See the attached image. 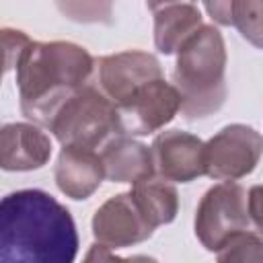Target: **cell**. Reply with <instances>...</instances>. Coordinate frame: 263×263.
Returning <instances> with one entry per match:
<instances>
[{
    "label": "cell",
    "mask_w": 263,
    "mask_h": 263,
    "mask_svg": "<svg viewBox=\"0 0 263 263\" xmlns=\"http://www.w3.org/2000/svg\"><path fill=\"white\" fill-rule=\"evenodd\" d=\"M78 234L72 214L41 189H21L0 203L2 263H72Z\"/></svg>",
    "instance_id": "obj_1"
},
{
    "label": "cell",
    "mask_w": 263,
    "mask_h": 263,
    "mask_svg": "<svg viewBox=\"0 0 263 263\" xmlns=\"http://www.w3.org/2000/svg\"><path fill=\"white\" fill-rule=\"evenodd\" d=\"M95 66L92 55L76 43L29 41L14 64L25 117L47 127L62 103L88 84Z\"/></svg>",
    "instance_id": "obj_2"
},
{
    "label": "cell",
    "mask_w": 263,
    "mask_h": 263,
    "mask_svg": "<svg viewBox=\"0 0 263 263\" xmlns=\"http://www.w3.org/2000/svg\"><path fill=\"white\" fill-rule=\"evenodd\" d=\"M226 47L214 25H201L177 49L173 84L181 92V113L201 119L218 111L226 99Z\"/></svg>",
    "instance_id": "obj_3"
},
{
    "label": "cell",
    "mask_w": 263,
    "mask_h": 263,
    "mask_svg": "<svg viewBox=\"0 0 263 263\" xmlns=\"http://www.w3.org/2000/svg\"><path fill=\"white\" fill-rule=\"evenodd\" d=\"M47 129L62 146L95 150L105 146L111 136L119 134L115 103L101 90V86L88 82L62 103Z\"/></svg>",
    "instance_id": "obj_4"
},
{
    "label": "cell",
    "mask_w": 263,
    "mask_h": 263,
    "mask_svg": "<svg viewBox=\"0 0 263 263\" xmlns=\"http://www.w3.org/2000/svg\"><path fill=\"white\" fill-rule=\"evenodd\" d=\"M242 230H257L249 214V193L234 181L210 187L195 212V236L210 251L218 253L228 238Z\"/></svg>",
    "instance_id": "obj_5"
},
{
    "label": "cell",
    "mask_w": 263,
    "mask_h": 263,
    "mask_svg": "<svg viewBox=\"0 0 263 263\" xmlns=\"http://www.w3.org/2000/svg\"><path fill=\"white\" fill-rule=\"evenodd\" d=\"M117 109V132L125 136H148L164 127L181 111V92L175 84L156 78L140 86Z\"/></svg>",
    "instance_id": "obj_6"
},
{
    "label": "cell",
    "mask_w": 263,
    "mask_h": 263,
    "mask_svg": "<svg viewBox=\"0 0 263 263\" xmlns=\"http://www.w3.org/2000/svg\"><path fill=\"white\" fill-rule=\"evenodd\" d=\"M263 154V136L251 125L232 123L205 142V175L236 181L253 173Z\"/></svg>",
    "instance_id": "obj_7"
},
{
    "label": "cell",
    "mask_w": 263,
    "mask_h": 263,
    "mask_svg": "<svg viewBox=\"0 0 263 263\" xmlns=\"http://www.w3.org/2000/svg\"><path fill=\"white\" fill-rule=\"evenodd\" d=\"M154 226L140 210L136 197L119 193L107 199L92 218V234L107 249H125L150 238Z\"/></svg>",
    "instance_id": "obj_8"
},
{
    "label": "cell",
    "mask_w": 263,
    "mask_h": 263,
    "mask_svg": "<svg viewBox=\"0 0 263 263\" xmlns=\"http://www.w3.org/2000/svg\"><path fill=\"white\" fill-rule=\"evenodd\" d=\"M99 66V86L115 103H123L140 86L162 78L160 62L146 51L129 49L97 60Z\"/></svg>",
    "instance_id": "obj_9"
},
{
    "label": "cell",
    "mask_w": 263,
    "mask_h": 263,
    "mask_svg": "<svg viewBox=\"0 0 263 263\" xmlns=\"http://www.w3.org/2000/svg\"><path fill=\"white\" fill-rule=\"evenodd\" d=\"M156 175L189 183L195 177L205 175V142L181 129H168L154 138L152 146Z\"/></svg>",
    "instance_id": "obj_10"
},
{
    "label": "cell",
    "mask_w": 263,
    "mask_h": 263,
    "mask_svg": "<svg viewBox=\"0 0 263 263\" xmlns=\"http://www.w3.org/2000/svg\"><path fill=\"white\" fill-rule=\"evenodd\" d=\"M148 6L154 14V43L164 55L175 53L203 25L197 0H148Z\"/></svg>",
    "instance_id": "obj_11"
},
{
    "label": "cell",
    "mask_w": 263,
    "mask_h": 263,
    "mask_svg": "<svg viewBox=\"0 0 263 263\" xmlns=\"http://www.w3.org/2000/svg\"><path fill=\"white\" fill-rule=\"evenodd\" d=\"M51 156L49 138L33 123H8L0 132V164L4 171L41 168Z\"/></svg>",
    "instance_id": "obj_12"
},
{
    "label": "cell",
    "mask_w": 263,
    "mask_h": 263,
    "mask_svg": "<svg viewBox=\"0 0 263 263\" xmlns=\"http://www.w3.org/2000/svg\"><path fill=\"white\" fill-rule=\"evenodd\" d=\"M55 183L62 193L72 199L90 197L105 179L101 154L88 148L64 146L55 164Z\"/></svg>",
    "instance_id": "obj_13"
},
{
    "label": "cell",
    "mask_w": 263,
    "mask_h": 263,
    "mask_svg": "<svg viewBox=\"0 0 263 263\" xmlns=\"http://www.w3.org/2000/svg\"><path fill=\"white\" fill-rule=\"evenodd\" d=\"M105 177L115 183H136L154 175L152 150L125 134L113 136L101 150Z\"/></svg>",
    "instance_id": "obj_14"
},
{
    "label": "cell",
    "mask_w": 263,
    "mask_h": 263,
    "mask_svg": "<svg viewBox=\"0 0 263 263\" xmlns=\"http://www.w3.org/2000/svg\"><path fill=\"white\" fill-rule=\"evenodd\" d=\"M132 195L136 197L140 210L154 228L175 220L179 210V197H177V189L168 183V179L160 175L144 177L134 183Z\"/></svg>",
    "instance_id": "obj_15"
},
{
    "label": "cell",
    "mask_w": 263,
    "mask_h": 263,
    "mask_svg": "<svg viewBox=\"0 0 263 263\" xmlns=\"http://www.w3.org/2000/svg\"><path fill=\"white\" fill-rule=\"evenodd\" d=\"M232 25L249 43L263 49V0H232Z\"/></svg>",
    "instance_id": "obj_16"
},
{
    "label": "cell",
    "mask_w": 263,
    "mask_h": 263,
    "mask_svg": "<svg viewBox=\"0 0 263 263\" xmlns=\"http://www.w3.org/2000/svg\"><path fill=\"white\" fill-rule=\"evenodd\" d=\"M216 257L218 261H259L263 259V236L257 230H242L228 238Z\"/></svg>",
    "instance_id": "obj_17"
},
{
    "label": "cell",
    "mask_w": 263,
    "mask_h": 263,
    "mask_svg": "<svg viewBox=\"0 0 263 263\" xmlns=\"http://www.w3.org/2000/svg\"><path fill=\"white\" fill-rule=\"evenodd\" d=\"M115 0H55L60 12L76 23H111Z\"/></svg>",
    "instance_id": "obj_18"
},
{
    "label": "cell",
    "mask_w": 263,
    "mask_h": 263,
    "mask_svg": "<svg viewBox=\"0 0 263 263\" xmlns=\"http://www.w3.org/2000/svg\"><path fill=\"white\" fill-rule=\"evenodd\" d=\"M2 41H4V70H10V68H14L16 60L21 58L23 49L27 47V43L31 39L23 31L4 29L2 31Z\"/></svg>",
    "instance_id": "obj_19"
},
{
    "label": "cell",
    "mask_w": 263,
    "mask_h": 263,
    "mask_svg": "<svg viewBox=\"0 0 263 263\" xmlns=\"http://www.w3.org/2000/svg\"><path fill=\"white\" fill-rule=\"evenodd\" d=\"M249 214L257 232L263 236V185H255L249 189Z\"/></svg>",
    "instance_id": "obj_20"
},
{
    "label": "cell",
    "mask_w": 263,
    "mask_h": 263,
    "mask_svg": "<svg viewBox=\"0 0 263 263\" xmlns=\"http://www.w3.org/2000/svg\"><path fill=\"white\" fill-rule=\"evenodd\" d=\"M210 16L220 25H232V0H203Z\"/></svg>",
    "instance_id": "obj_21"
}]
</instances>
